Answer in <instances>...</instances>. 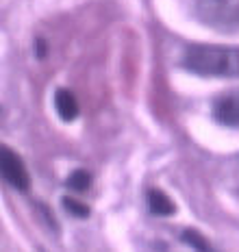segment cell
<instances>
[{
    "mask_svg": "<svg viewBox=\"0 0 239 252\" xmlns=\"http://www.w3.org/2000/svg\"><path fill=\"white\" fill-rule=\"evenodd\" d=\"M196 15L211 29L233 33L239 29V0H196Z\"/></svg>",
    "mask_w": 239,
    "mask_h": 252,
    "instance_id": "7a4b0ae2",
    "label": "cell"
},
{
    "mask_svg": "<svg viewBox=\"0 0 239 252\" xmlns=\"http://www.w3.org/2000/svg\"><path fill=\"white\" fill-rule=\"evenodd\" d=\"M0 170H2L4 181L15 189H29V172L24 167L22 159L9 148L0 150Z\"/></svg>",
    "mask_w": 239,
    "mask_h": 252,
    "instance_id": "3957f363",
    "label": "cell"
},
{
    "mask_svg": "<svg viewBox=\"0 0 239 252\" xmlns=\"http://www.w3.org/2000/svg\"><path fill=\"white\" fill-rule=\"evenodd\" d=\"M55 109L59 113V118L65 120V122H72L79 115V102H76L74 94L67 92V89H59L55 94Z\"/></svg>",
    "mask_w": 239,
    "mask_h": 252,
    "instance_id": "5b68a950",
    "label": "cell"
},
{
    "mask_svg": "<svg viewBox=\"0 0 239 252\" xmlns=\"http://www.w3.org/2000/svg\"><path fill=\"white\" fill-rule=\"evenodd\" d=\"M213 115L220 124L239 128V89H231V92L222 94L213 102Z\"/></svg>",
    "mask_w": 239,
    "mask_h": 252,
    "instance_id": "277c9868",
    "label": "cell"
},
{
    "mask_svg": "<svg viewBox=\"0 0 239 252\" xmlns=\"http://www.w3.org/2000/svg\"><path fill=\"white\" fill-rule=\"evenodd\" d=\"M183 65L198 76H239V50L226 46H191Z\"/></svg>",
    "mask_w": 239,
    "mask_h": 252,
    "instance_id": "6da1fadb",
    "label": "cell"
},
{
    "mask_svg": "<svg viewBox=\"0 0 239 252\" xmlns=\"http://www.w3.org/2000/svg\"><path fill=\"white\" fill-rule=\"evenodd\" d=\"M63 207L70 209V211L74 213L76 218H87V215H90V207H85V204L76 202L74 198H65V200H63Z\"/></svg>",
    "mask_w": 239,
    "mask_h": 252,
    "instance_id": "9c48e42d",
    "label": "cell"
},
{
    "mask_svg": "<svg viewBox=\"0 0 239 252\" xmlns=\"http://www.w3.org/2000/svg\"><path fill=\"white\" fill-rule=\"evenodd\" d=\"M67 185L74 189V191H85V189L91 185V176L87 174L85 170H76L70 174V178H67Z\"/></svg>",
    "mask_w": 239,
    "mask_h": 252,
    "instance_id": "52a82bcc",
    "label": "cell"
},
{
    "mask_svg": "<svg viewBox=\"0 0 239 252\" xmlns=\"http://www.w3.org/2000/svg\"><path fill=\"white\" fill-rule=\"evenodd\" d=\"M183 239L187 241V244H191V246H196V248H198L200 252H211V248H209V244H207L205 239L200 237L198 233H196V230H187V233L183 235Z\"/></svg>",
    "mask_w": 239,
    "mask_h": 252,
    "instance_id": "ba28073f",
    "label": "cell"
},
{
    "mask_svg": "<svg viewBox=\"0 0 239 252\" xmlns=\"http://www.w3.org/2000/svg\"><path fill=\"white\" fill-rule=\"evenodd\" d=\"M148 207L154 215H172L174 213V202L165 196L163 191H150L148 193Z\"/></svg>",
    "mask_w": 239,
    "mask_h": 252,
    "instance_id": "8992f818",
    "label": "cell"
}]
</instances>
